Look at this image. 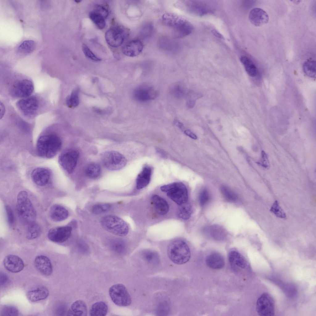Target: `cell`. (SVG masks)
Returning a JSON list of instances; mask_svg holds the SVG:
<instances>
[{
    "mask_svg": "<svg viewBox=\"0 0 316 316\" xmlns=\"http://www.w3.org/2000/svg\"><path fill=\"white\" fill-rule=\"evenodd\" d=\"M163 24L173 31L175 37L181 38L190 34L193 27L191 23L185 18L174 13H166L162 17Z\"/></svg>",
    "mask_w": 316,
    "mask_h": 316,
    "instance_id": "6da1fadb",
    "label": "cell"
},
{
    "mask_svg": "<svg viewBox=\"0 0 316 316\" xmlns=\"http://www.w3.org/2000/svg\"><path fill=\"white\" fill-rule=\"evenodd\" d=\"M60 138L56 134H50L40 136L36 143V150L40 156L51 158L55 156L62 147Z\"/></svg>",
    "mask_w": 316,
    "mask_h": 316,
    "instance_id": "7a4b0ae2",
    "label": "cell"
},
{
    "mask_svg": "<svg viewBox=\"0 0 316 316\" xmlns=\"http://www.w3.org/2000/svg\"><path fill=\"white\" fill-rule=\"evenodd\" d=\"M167 253L174 263L182 264L188 262L191 257V251L187 243L183 240L176 239L171 241L167 248Z\"/></svg>",
    "mask_w": 316,
    "mask_h": 316,
    "instance_id": "3957f363",
    "label": "cell"
},
{
    "mask_svg": "<svg viewBox=\"0 0 316 316\" xmlns=\"http://www.w3.org/2000/svg\"><path fill=\"white\" fill-rule=\"evenodd\" d=\"M16 210L21 220L28 225L34 222L36 217V213L27 192L21 191L17 196Z\"/></svg>",
    "mask_w": 316,
    "mask_h": 316,
    "instance_id": "277c9868",
    "label": "cell"
},
{
    "mask_svg": "<svg viewBox=\"0 0 316 316\" xmlns=\"http://www.w3.org/2000/svg\"><path fill=\"white\" fill-rule=\"evenodd\" d=\"M160 189L166 193L168 197L178 206L188 202V191L185 185L181 182L164 185L160 187Z\"/></svg>",
    "mask_w": 316,
    "mask_h": 316,
    "instance_id": "5b68a950",
    "label": "cell"
},
{
    "mask_svg": "<svg viewBox=\"0 0 316 316\" xmlns=\"http://www.w3.org/2000/svg\"><path fill=\"white\" fill-rule=\"evenodd\" d=\"M103 228L107 231L116 235L125 236L129 232V228L126 222L121 218L113 215H108L101 220Z\"/></svg>",
    "mask_w": 316,
    "mask_h": 316,
    "instance_id": "8992f818",
    "label": "cell"
},
{
    "mask_svg": "<svg viewBox=\"0 0 316 316\" xmlns=\"http://www.w3.org/2000/svg\"><path fill=\"white\" fill-rule=\"evenodd\" d=\"M109 292L112 301L116 305L126 306L131 304V296L123 285L118 284L113 285L110 288Z\"/></svg>",
    "mask_w": 316,
    "mask_h": 316,
    "instance_id": "52a82bcc",
    "label": "cell"
},
{
    "mask_svg": "<svg viewBox=\"0 0 316 316\" xmlns=\"http://www.w3.org/2000/svg\"><path fill=\"white\" fill-rule=\"evenodd\" d=\"M102 160L105 167L111 170H118L123 168L127 163L125 157L115 151H109L102 156Z\"/></svg>",
    "mask_w": 316,
    "mask_h": 316,
    "instance_id": "ba28073f",
    "label": "cell"
},
{
    "mask_svg": "<svg viewBox=\"0 0 316 316\" xmlns=\"http://www.w3.org/2000/svg\"><path fill=\"white\" fill-rule=\"evenodd\" d=\"M79 156L78 151L75 149L67 150L60 155L59 163L65 172L71 173L74 170Z\"/></svg>",
    "mask_w": 316,
    "mask_h": 316,
    "instance_id": "9c48e42d",
    "label": "cell"
},
{
    "mask_svg": "<svg viewBox=\"0 0 316 316\" xmlns=\"http://www.w3.org/2000/svg\"><path fill=\"white\" fill-rule=\"evenodd\" d=\"M17 108L25 116L32 118L36 115L39 107V101L35 97L25 98L16 103Z\"/></svg>",
    "mask_w": 316,
    "mask_h": 316,
    "instance_id": "30bf717a",
    "label": "cell"
},
{
    "mask_svg": "<svg viewBox=\"0 0 316 316\" xmlns=\"http://www.w3.org/2000/svg\"><path fill=\"white\" fill-rule=\"evenodd\" d=\"M275 302L272 296L266 293H263L258 299L256 310L260 316H273L275 314Z\"/></svg>",
    "mask_w": 316,
    "mask_h": 316,
    "instance_id": "8fae6325",
    "label": "cell"
},
{
    "mask_svg": "<svg viewBox=\"0 0 316 316\" xmlns=\"http://www.w3.org/2000/svg\"><path fill=\"white\" fill-rule=\"evenodd\" d=\"M128 31L123 27L119 26L113 27L106 33V40L110 46L113 48L118 47L123 42L128 35Z\"/></svg>",
    "mask_w": 316,
    "mask_h": 316,
    "instance_id": "7c38bea8",
    "label": "cell"
},
{
    "mask_svg": "<svg viewBox=\"0 0 316 316\" xmlns=\"http://www.w3.org/2000/svg\"><path fill=\"white\" fill-rule=\"evenodd\" d=\"M158 94L157 91L153 87L148 84H143L134 90L133 96L136 101L145 102L155 99Z\"/></svg>",
    "mask_w": 316,
    "mask_h": 316,
    "instance_id": "4fadbf2b",
    "label": "cell"
},
{
    "mask_svg": "<svg viewBox=\"0 0 316 316\" xmlns=\"http://www.w3.org/2000/svg\"><path fill=\"white\" fill-rule=\"evenodd\" d=\"M34 89L33 82L31 80L24 79L16 83L10 90L12 96L17 98H27L32 93Z\"/></svg>",
    "mask_w": 316,
    "mask_h": 316,
    "instance_id": "5bb4252c",
    "label": "cell"
},
{
    "mask_svg": "<svg viewBox=\"0 0 316 316\" xmlns=\"http://www.w3.org/2000/svg\"><path fill=\"white\" fill-rule=\"evenodd\" d=\"M72 231V228L69 226L55 227L49 231L48 236L53 242L62 243L66 241L70 237Z\"/></svg>",
    "mask_w": 316,
    "mask_h": 316,
    "instance_id": "9a60e30c",
    "label": "cell"
},
{
    "mask_svg": "<svg viewBox=\"0 0 316 316\" xmlns=\"http://www.w3.org/2000/svg\"><path fill=\"white\" fill-rule=\"evenodd\" d=\"M151 199L152 209L156 214L163 216L168 213L170 206L165 198L158 195L154 194L152 196Z\"/></svg>",
    "mask_w": 316,
    "mask_h": 316,
    "instance_id": "2e32d148",
    "label": "cell"
},
{
    "mask_svg": "<svg viewBox=\"0 0 316 316\" xmlns=\"http://www.w3.org/2000/svg\"><path fill=\"white\" fill-rule=\"evenodd\" d=\"M4 266L9 272L14 273L19 272L24 268V264L22 259L19 256L9 255L5 257L3 261Z\"/></svg>",
    "mask_w": 316,
    "mask_h": 316,
    "instance_id": "e0dca14e",
    "label": "cell"
},
{
    "mask_svg": "<svg viewBox=\"0 0 316 316\" xmlns=\"http://www.w3.org/2000/svg\"><path fill=\"white\" fill-rule=\"evenodd\" d=\"M248 18L252 23L257 27L267 23L269 20L267 13L262 9L259 8L252 9L249 13Z\"/></svg>",
    "mask_w": 316,
    "mask_h": 316,
    "instance_id": "ac0fdd59",
    "label": "cell"
},
{
    "mask_svg": "<svg viewBox=\"0 0 316 316\" xmlns=\"http://www.w3.org/2000/svg\"><path fill=\"white\" fill-rule=\"evenodd\" d=\"M143 45L141 40H133L127 43L123 47L124 55L129 57H135L139 55L143 50Z\"/></svg>",
    "mask_w": 316,
    "mask_h": 316,
    "instance_id": "d6986e66",
    "label": "cell"
},
{
    "mask_svg": "<svg viewBox=\"0 0 316 316\" xmlns=\"http://www.w3.org/2000/svg\"><path fill=\"white\" fill-rule=\"evenodd\" d=\"M31 178L37 185L43 186L49 182L51 177L49 170L44 168H37L34 169L31 173Z\"/></svg>",
    "mask_w": 316,
    "mask_h": 316,
    "instance_id": "ffe728a7",
    "label": "cell"
},
{
    "mask_svg": "<svg viewBox=\"0 0 316 316\" xmlns=\"http://www.w3.org/2000/svg\"><path fill=\"white\" fill-rule=\"evenodd\" d=\"M34 264L37 270L44 275L48 276L52 272L51 261L46 256L40 255L36 256L35 259Z\"/></svg>",
    "mask_w": 316,
    "mask_h": 316,
    "instance_id": "44dd1931",
    "label": "cell"
},
{
    "mask_svg": "<svg viewBox=\"0 0 316 316\" xmlns=\"http://www.w3.org/2000/svg\"><path fill=\"white\" fill-rule=\"evenodd\" d=\"M228 259L231 266L236 271L245 269L247 266L248 263L246 258L237 252H230Z\"/></svg>",
    "mask_w": 316,
    "mask_h": 316,
    "instance_id": "7402d4cb",
    "label": "cell"
},
{
    "mask_svg": "<svg viewBox=\"0 0 316 316\" xmlns=\"http://www.w3.org/2000/svg\"><path fill=\"white\" fill-rule=\"evenodd\" d=\"M152 172V168L145 165L138 175L136 181V188L140 190L147 186L150 182Z\"/></svg>",
    "mask_w": 316,
    "mask_h": 316,
    "instance_id": "603a6c76",
    "label": "cell"
},
{
    "mask_svg": "<svg viewBox=\"0 0 316 316\" xmlns=\"http://www.w3.org/2000/svg\"><path fill=\"white\" fill-rule=\"evenodd\" d=\"M204 231L207 236L218 241L223 240L227 236V233L226 230L218 225L211 226L206 228Z\"/></svg>",
    "mask_w": 316,
    "mask_h": 316,
    "instance_id": "cb8c5ba5",
    "label": "cell"
},
{
    "mask_svg": "<svg viewBox=\"0 0 316 316\" xmlns=\"http://www.w3.org/2000/svg\"><path fill=\"white\" fill-rule=\"evenodd\" d=\"M68 210L63 206L55 204L51 207L49 214L51 218L55 222H59L66 219L69 216Z\"/></svg>",
    "mask_w": 316,
    "mask_h": 316,
    "instance_id": "d4e9b609",
    "label": "cell"
},
{
    "mask_svg": "<svg viewBox=\"0 0 316 316\" xmlns=\"http://www.w3.org/2000/svg\"><path fill=\"white\" fill-rule=\"evenodd\" d=\"M206 262L209 267L214 269H222L225 265L224 260L223 256L216 252L208 255L206 258Z\"/></svg>",
    "mask_w": 316,
    "mask_h": 316,
    "instance_id": "484cf974",
    "label": "cell"
},
{
    "mask_svg": "<svg viewBox=\"0 0 316 316\" xmlns=\"http://www.w3.org/2000/svg\"><path fill=\"white\" fill-rule=\"evenodd\" d=\"M49 294V291L47 288L40 286L36 289L31 290L27 294L28 298L32 302H35L44 299Z\"/></svg>",
    "mask_w": 316,
    "mask_h": 316,
    "instance_id": "4316f807",
    "label": "cell"
},
{
    "mask_svg": "<svg viewBox=\"0 0 316 316\" xmlns=\"http://www.w3.org/2000/svg\"><path fill=\"white\" fill-rule=\"evenodd\" d=\"M87 312V306L85 302L81 300H77L71 305L68 312V315L86 316Z\"/></svg>",
    "mask_w": 316,
    "mask_h": 316,
    "instance_id": "83f0119b",
    "label": "cell"
},
{
    "mask_svg": "<svg viewBox=\"0 0 316 316\" xmlns=\"http://www.w3.org/2000/svg\"><path fill=\"white\" fill-rule=\"evenodd\" d=\"M108 310L107 304L102 301L97 302L91 306L89 314L91 316H105Z\"/></svg>",
    "mask_w": 316,
    "mask_h": 316,
    "instance_id": "f1b7e54d",
    "label": "cell"
},
{
    "mask_svg": "<svg viewBox=\"0 0 316 316\" xmlns=\"http://www.w3.org/2000/svg\"><path fill=\"white\" fill-rule=\"evenodd\" d=\"M36 47L35 42L32 40H26L23 42L17 48V52L21 56L29 54L33 52Z\"/></svg>",
    "mask_w": 316,
    "mask_h": 316,
    "instance_id": "f546056e",
    "label": "cell"
},
{
    "mask_svg": "<svg viewBox=\"0 0 316 316\" xmlns=\"http://www.w3.org/2000/svg\"><path fill=\"white\" fill-rule=\"evenodd\" d=\"M240 60L249 75L254 77L257 75V70L256 67L251 59L246 56H242L240 57Z\"/></svg>",
    "mask_w": 316,
    "mask_h": 316,
    "instance_id": "4dcf8cb0",
    "label": "cell"
},
{
    "mask_svg": "<svg viewBox=\"0 0 316 316\" xmlns=\"http://www.w3.org/2000/svg\"><path fill=\"white\" fill-rule=\"evenodd\" d=\"M187 5L188 9L190 12L197 15H204L210 11L207 7L197 2H188Z\"/></svg>",
    "mask_w": 316,
    "mask_h": 316,
    "instance_id": "1f68e13d",
    "label": "cell"
},
{
    "mask_svg": "<svg viewBox=\"0 0 316 316\" xmlns=\"http://www.w3.org/2000/svg\"><path fill=\"white\" fill-rule=\"evenodd\" d=\"M177 214L178 217L183 220H187L190 217L192 213V209L188 202L178 206Z\"/></svg>",
    "mask_w": 316,
    "mask_h": 316,
    "instance_id": "d6a6232c",
    "label": "cell"
},
{
    "mask_svg": "<svg viewBox=\"0 0 316 316\" xmlns=\"http://www.w3.org/2000/svg\"><path fill=\"white\" fill-rule=\"evenodd\" d=\"M41 228L37 223L34 222L28 225L26 233V238L29 239H35L40 235Z\"/></svg>",
    "mask_w": 316,
    "mask_h": 316,
    "instance_id": "836d02e7",
    "label": "cell"
},
{
    "mask_svg": "<svg viewBox=\"0 0 316 316\" xmlns=\"http://www.w3.org/2000/svg\"><path fill=\"white\" fill-rule=\"evenodd\" d=\"M89 17L99 29L104 28L106 25L105 19L100 14L94 10L90 12Z\"/></svg>",
    "mask_w": 316,
    "mask_h": 316,
    "instance_id": "e575fe53",
    "label": "cell"
},
{
    "mask_svg": "<svg viewBox=\"0 0 316 316\" xmlns=\"http://www.w3.org/2000/svg\"><path fill=\"white\" fill-rule=\"evenodd\" d=\"M101 168L100 165L95 163L89 164L86 168L85 174L89 178L95 179L100 175Z\"/></svg>",
    "mask_w": 316,
    "mask_h": 316,
    "instance_id": "d590c367",
    "label": "cell"
},
{
    "mask_svg": "<svg viewBox=\"0 0 316 316\" xmlns=\"http://www.w3.org/2000/svg\"><path fill=\"white\" fill-rule=\"evenodd\" d=\"M303 69L305 73L308 76L316 77V61L314 60H308L305 61L303 65Z\"/></svg>",
    "mask_w": 316,
    "mask_h": 316,
    "instance_id": "8d00e7d4",
    "label": "cell"
},
{
    "mask_svg": "<svg viewBox=\"0 0 316 316\" xmlns=\"http://www.w3.org/2000/svg\"><path fill=\"white\" fill-rule=\"evenodd\" d=\"M79 90L78 88L75 89L73 90L70 95L67 98L66 103L69 107H75L78 105Z\"/></svg>",
    "mask_w": 316,
    "mask_h": 316,
    "instance_id": "74e56055",
    "label": "cell"
},
{
    "mask_svg": "<svg viewBox=\"0 0 316 316\" xmlns=\"http://www.w3.org/2000/svg\"><path fill=\"white\" fill-rule=\"evenodd\" d=\"M153 31V24L150 22L146 23L141 28L139 31L140 36L143 40L148 39L152 36Z\"/></svg>",
    "mask_w": 316,
    "mask_h": 316,
    "instance_id": "f35d334b",
    "label": "cell"
},
{
    "mask_svg": "<svg viewBox=\"0 0 316 316\" xmlns=\"http://www.w3.org/2000/svg\"><path fill=\"white\" fill-rule=\"evenodd\" d=\"M144 260L148 263L156 264L159 261V256L158 254L155 252L147 250L144 251L142 254Z\"/></svg>",
    "mask_w": 316,
    "mask_h": 316,
    "instance_id": "ab89813d",
    "label": "cell"
},
{
    "mask_svg": "<svg viewBox=\"0 0 316 316\" xmlns=\"http://www.w3.org/2000/svg\"><path fill=\"white\" fill-rule=\"evenodd\" d=\"M221 192L224 198L231 202H235L237 199V195L228 187L222 186L221 188Z\"/></svg>",
    "mask_w": 316,
    "mask_h": 316,
    "instance_id": "60d3db41",
    "label": "cell"
},
{
    "mask_svg": "<svg viewBox=\"0 0 316 316\" xmlns=\"http://www.w3.org/2000/svg\"><path fill=\"white\" fill-rule=\"evenodd\" d=\"M170 92L174 97L177 99L181 98L183 97L184 94L183 86L180 83H176L171 87Z\"/></svg>",
    "mask_w": 316,
    "mask_h": 316,
    "instance_id": "b9f144b4",
    "label": "cell"
},
{
    "mask_svg": "<svg viewBox=\"0 0 316 316\" xmlns=\"http://www.w3.org/2000/svg\"><path fill=\"white\" fill-rule=\"evenodd\" d=\"M111 208L110 204L108 203L96 204L92 207L91 211L95 214H99L108 211Z\"/></svg>",
    "mask_w": 316,
    "mask_h": 316,
    "instance_id": "7bdbcfd3",
    "label": "cell"
},
{
    "mask_svg": "<svg viewBox=\"0 0 316 316\" xmlns=\"http://www.w3.org/2000/svg\"><path fill=\"white\" fill-rule=\"evenodd\" d=\"M270 211L278 218L283 219L286 218L285 213L280 206L277 200L274 201L270 209Z\"/></svg>",
    "mask_w": 316,
    "mask_h": 316,
    "instance_id": "ee69618b",
    "label": "cell"
},
{
    "mask_svg": "<svg viewBox=\"0 0 316 316\" xmlns=\"http://www.w3.org/2000/svg\"><path fill=\"white\" fill-rule=\"evenodd\" d=\"M0 313L2 316H17L19 314V311L15 306L7 305L2 307Z\"/></svg>",
    "mask_w": 316,
    "mask_h": 316,
    "instance_id": "f6af8a7d",
    "label": "cell"
},
{
    "mask_svg": "<svg viewBox=\"0 0 316 316\" xmlns=\"http://www.w3.org/2000/svg\"><path fill=\"white\" fill-rule=\"evenodd\" d=\"M82 48L84 54L88 58L95 61L101 60V59L97 56L85 44H83Z\"/></svg>",
    "mask_w": 316,
    "mask_h": 316,
    "instance_id": "bcb514c9",
    "label": "cell"
},
{
    "mask_svg": "<svg viewBox=\"0 0 316 316\" xmlns=\"http://www.w3.org/2000/svg\"><path fill=\"white\" fill-rule=\"evenodd\" d=\"M210 198L209 193L206 188L202 189L199 196V201L201 206L205 205L208 201Z\"/></svg>",
    "mask_w": 316,
    "mask_h": 316,
    "instance_id": "7dc6e473",
    "label": "cell"
},
{
    "mask_svg": "<svg viewBox=\"0 0 316 316\" xmlns=\"http://www.w3.org/2000/svg\"><path fill=\"white\" fill-rule=\"evenodd\" d=\"M5 209L8 223L10 225L12 226L15 222V218L13 210L8 205L5 206Z\"/></svg>",
    "mask_w": 316,
    "mask_h": 316,
    "instance_id": "c3c4849f",
    "label": "cell"
},
{
    "mask_svg": "<svg viewBox=\"0 0 316 316\" xmlns=\"http://www.w3.org/2000/svg\"><path fill=\"white\" fill-rule=\"evenodd\" d=\"M257 163L265 168H266L269 167V164L268 157L264 151H262L261 159Z\"/></svg>",
    "mask_w": 316,
    "mask_h": 316,
    "instance_id": "681fc988",
    "label": "cell"
},
{
    "mask_svg": "<svg viewBox=\"0 0 316 316\" xmlns=\"http://www.w3.org/2000/svg\"><path fill=\"white\" fill-rule=\"evenodd\" d=\"M94 10L100 14L105 19L107 18L108 15V11L107 9L100 5H97Z\"/></svg>",
    "mask_w": 316,
    "mask_h": 316,
    "instance_id": "f907efd6",
    "label": "cell"
},
{
    "mask_svg": "<svg viewBox=\"0 0 316 316\" xmlns=\"http://www.w3.org/2000/svg\"><path fill=\"white\" fill-rule=\"evenodd\" d=\"M112 243L114 248L115 249L117 250H118L119 251H123L125 248V245L124 243L122 240H115L113 241Z\"/></svg>",
    "mask_w": 316,
    "mask_h": 316,
    "instance_id": "816d5d0a",
    "label": "cell"
},
{
    "mask_svg": "<svg viewBox=\"0 0 316 316\" xmlns=\"http://www.w3.org/2000/svg\"><path fill=\"white\" fill-rule=\"evenodd\" d=\"M165 303L163 304V305L162 304L161 306L160 305L159 307V311H158V312L159 313V314L161 315V314H162V315H164L163 314H166V313L168 310V306L166 305L165 304Z\"/></svg>",
    "mask_w": 316,
    "mask_h": 316,
    "instance_id": "f5cc1de1",
    "label": "cell"
},
{
    "mask_svg": "<svg viewBox=\"0 0 316 316\" xmlns=\"http://www.w3.org/2000/svg\"><path fill=\"white\" fill-rule=\"evenodd\" d=\"M184 132L186 135L192 139H196L197 138V136L195 134L189 130L185 129L184 131Z\"/></svg>",
    "mask_w": 316,
    "mask_h": 316,
    "instance_id": "db71d44e",
    "label": "cell"
},
{
    "mask_svg": "<svg viewBox=\"0 0 316 316\" xmlns=\"http://www.w3.org/2000/svg\"><path fill=\"white\" fill-rule=\"evenodd\" d=\"M8 279V277L5 274L1 273L0 274V283L1 285L4 284Z\"/></svg>",
    "mask_w": 316,
    "mask_h": 316,
    "instance_id": "11a10c76",
    "label": "cell"
},
{
    "mask_svg": "<svg viewBox=\"0 0 316 316\" xmlns=\"http://www.w3.org/2000/svg\"><path fill=\"white\" fill-rule=\"evenodd\" d=\"M174 123L181 130L184 131L185 130V127L183 123L177 119L174 120Z\"/></svg>",
    "mask_w": 316,
    "mask_h": 316,
    "instance_id": "9f6ffc18",
    "label": "cell"
},
{
    "mask_svg": "<svg viewBox=\"0 0 316 316\" xmlns=\"http://www.w3.org/2000/svg\"><path fill=\"white\" fill-rule=\"evenodd\" d=\"M5 111V107L4 105L0 103V118L1 119L3 117L4 115Z\"/></svg>",
    "mask_w": 316,
    "mask_h": 316,
    "instance_id": "6f0895ef",
    "label": "cell"
},
{
    "mask_svg": "<svg viewBox=\"0 0 316 316\" xmlns=\"http://www.w3.org/2000/svg\"><path fill=\"white\" fill-rule=\"evenodd\" d=\"M213 34L217 37L221 39H224L223 36L218 31L215 30H213L212 31Z\"/></svg>",
    "mask_w": 316,
    "mask_h": 316,
    "instance_id": "680465c9",
    "label": "cell"
},
{
    "mask_svg": "<svg viewBox=\"0 0 316 316\" xmlns=\"http://www.w3.org/2000/svg\"><path fill=\"white\" fill-rule=\"evenodd\" d=\"M292 1L294 3H295L296 4H297L299 3L301 1Z\"/></svg>",
    "mask_w": 316,
    "mask_h": 316,
    "instance_id": "91938a15",
    "label": "cell"
}]
</instances>
